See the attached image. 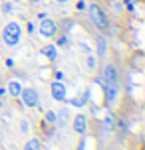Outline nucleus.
I'll use <instances>...</instances> for the list:
<instances>
[{
	"instance_id": "1",
	"label": "nucleus",
	"mask_w": 145,
	"mask_h": 150,
	"mask_svg": "<svg viewBox=\"0 0 145 150\" xmlns=\"http://www.w3.org/2000/svg\"><path fill=\"white\" fill-rule=\"evenodd\" d=\"M20 34H22L20 26L16 22H10L6 28H4V42H6L8 45H16L20 42Z\"/></svg>"
},
{
	"instance_id": "2",
	"label": "nucleus",
	"mask_w": 145,
	"mask_h": 150,
	"mask_svg": "<svg viewBox=\"0 0 145 150\" xmlns=\"http://www.w3.org/2000/svg\"><path fill=\"white\" fill-rule=\"evenodd\" d=\"M90 18H92V22L95 24L98 28H101V30L107 28V16L103 14V10H101L98 4H92V6H90Z\"/></svg>"
},
{
	"instance_id": "3",
	"label": "nucleus",
	"mask_w": 145,
	"mask_h": 150,
	"mask_svg": "<svg viewBox=\"0 0 145 150\" xmlns=\"http://www.w3.org/2000/svg\"><path fill=\"white\" fill-rule=\"evenodd\" d=\"M20 93H22V101H24V105H26V107H36V105H38V93L32 89V87L20 91Z\"/></svg>"
},
{
	"instance_id": "4",
	"label": "nucleus",
	"mask_w": 145,
	"mask_h": 150,
	"mask_svg": "<svg viewBox=\"0 0 145 150\" xmlns=\"http://www.w3.org/2000/svg\"><path fill=\"white\" fill-rule=\"evenodd\" d=\"M103 79H106V87H115V83H117V71H115L113 65H106Z\"/></svg>"
},
{
	"instance_id": "5",
	"label": "nucleus",
	"mask_w": 145,
	"mask_h": 150,
	"mask_svg": "<svg viewBox=\"0 0 145 150\" xmlns=\"http://www.w3.org/2000/svg\"><path fill=\"white\" fill-rule=\"evenodd\" d=\"M40 34L44 38H52L56 34V22H52V20H42L40 22Z\"/></svg>"
},
{
	"instance_id": "6",
	"label": "nucleus",
	"mask_w": 145,
	"mask_h": 150,
	"mask_svg": "<svg viewBox=\"0 0 145 150\" xmlns=\"http://www.w3.org/2000/svg\"><path fill=\"white\" fill-rule=\"evenodd\" d=\"M52 97L56 101H64L66 99V85H62L60 81L52 83Z\"/></svg>"
},
{
	"instance_id": "7",
	"label": "nucleus",
	"mask_w": 145,
	"mask_h": 150,
	"mask_svg": "<svg viewBox=\"0 0 145 150\" xmlns=\"http://www.w3.org/2000/svg\"><path fill=\"white\" fill-rule=\"evenodd\" d=\"M85 127H88V125H85V117L84 115H78L76 120H74V130L82 134V132H85Z\"/></svg>"
},
{
	"instance_id": "8",
	"label": "nucleus",
	"mask_w": 145,
	"mask_h": 150,
	"mask_svg": "<svg viewBox=\"0 0 145 150\" xmlns=\"http://www.w3.org/2000/svg\"><path fill=\"white\" fill-rule=\"evenodd\" d=\"M8 91H10V95H12V97H18V95H20V91H22V85H20L18 81H10V83H8Z\"/></svg>"
},
{
	"instance_id": "9",
	"label": "nucleus",
	"mask_w": 145,
	"mask_h": 150,
	"mask_svg": "<svg viewBox=\"0 0 145 150\" xmlns=\"http://www.w3.org/2000/svg\"><path fill=\"white\" fill-rule=\"evenodd\" d=\"M42 53H44L46 57H50V59H56V57H58V53H56V47H54V45H46V47L42 50Z\"/></svg>"
},
{
	"instance_id": "10",
	"label": "nucleus",
	"mask_w": 145,
	"mask_h": 150,
	"mask_svg": "<svg viewBox=\"0 0 145 150\" xmlns=\"http://www.w3.org/2000/svg\"><path fill=\"white\" fill-rule=\"evenodd\" d=\"M40 148H42L40 140H36V138H34V140H30V142L26 144V148H24V150H40Z\"/></svg>"
},
{
	"instance_id": "11",
	"label": "nucleus",
	"mask_w": 145,
	"mask_h": 150,
	"mask_svg": "<svg viewBox=\"0 0 145 150\" xmlns=\"http://www.w3.org/2000/svg\"><path fill=\"white\" fill-rule=\"evenodd\" d=\"M98 55H106V40L98 38Z\"/></svg>"
},
{
	"instance_id": "12",
	"label": "nucleus",
	"mask_w": 145,
	"mask_h": 150,
	"mask_svg": "<svg viewBox=\"0 0 145 150\" xmlns=\"http://www.w3.org/2000/svg\"><path fill=\"white\" fill-rule=\"evenodd\" d=\"M46 120L48 122H56V112H52V111L46 112Z\"/></svg>"
},
{
	"instance_id": "13",
	"label": "nucleus",
	"mask_w": 145,
	"mask_h": 150,
	"mask_svg": "<svg viewBox=\"0 0 145 150\" xmlns=\"http://www.w3.org/2000/svg\"><path fill=\"white\" fill-rule=\"evenodd\" d=\"M60 119H62V122H66V119H68V111H66V109L60 112Z\"/></svg>"
},
{
	"instance_id": "14",
	"label": "nucleus",
	"mask_w": 145,
	"mask_h": 150,
	"mask_svg": "<svg viewBox=\"0 0 145 150\" xmlns=\"http://www.w3.org/2000/svg\"><path fill=\"white\" fill-rule=\"evenodd\" d=\"M84 8H85V2H84V0H80V2H78V10H84Z\"/></svg>"
},
{
	"instance_id": "15",
	"label": "nucleus",
	"mask_w": 145,
	"mask_h": 150,
	"mask_svg": "<svg viewBox=\"0 0 145 150\" xmlns=\"http://www.w3.org/2000/svg\"><path fill=\"white\" fill-rule=\"evenodd\" d=\"M125 6L129 8V10H133V2H131V0H125Z\"/></svg>"
},
{
	"instance_id": "16",
	"label": "nucleus",
	"mask_w": 145,
	"mask_h": 150,
	"mask_svg": "<svg viewBox=\"0 0 145 150\" xmlns=\"http://www.w3.org/2000/svg\"><path fill=\"white\" fill-rule=\"evenodd\" d=\"M88 65H90V67H93V65H95V59H93V57H90V59H88Z\"/></svg>"
},
{
	"instance_id": "17",
	"label": "nucleus",
	"mask_w": 145,
	"mask_h": 150,
	"mask_svg": "<svg viewBox=\"0 0 145 150\" xmlns=\"http://www.w3.org/2000/svg\"><path fill=\"white\" fill-rule=\"evenodd\" d=\"M4 12H12V6L10 4H4Z\"/></svg>"
},
{
	"instance_id": "18",
	"label": "nucleus",
	"mask_w": 145,
	"mask_h": 150,
	"mask_svg": "<svg viewBox=\"0 0 145 150\" xmlns=\"http://www.w3.org/2000/svg\"><path fill=\"white\" fill-rule=\"evenodd\" d=\"M58 2H60V4H64V2H68V0H58Z\"/></svg>"
},
{
	"instance_id": "19",
	"label": "nucleus",
	"mask_w": 145,
	"mask_h": 150,
	"mask_svg": "<svg viewBox=\"0 0 145 150\" xmlns=\"http://www.w3.org/2000/svg\"><path fill=\"white\" fill-rule=\"evenodd\" d=\"M32 2H36V0H32Z\"/></svg>"
},
{
	"instance_id": "20",
	"label": "nucleus",
	"mask_w": 145,
	"mask_h": 150,
	"mask_svg": "<svg viewBox=\"0 0 145 150\" xmlns=\"http://www.w3.org/2000/svg\"><path fill=\"white\" fill-rule=\"evenodd\" d=\"M18 2H20V0H18Z\"/></svg>"
}]
</instances>
